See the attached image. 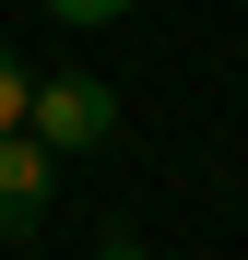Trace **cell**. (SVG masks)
<instances>
[{
    "label": "cell",
    "instance_id": "obj_1",
    "mask_svg": "<svg viewBox=\"0 0 248 260\" xmlns=\"http://www.w3.org/2000/svg\"><path fill=\"white\" fill-rule=\"evenodd\" d=\"M36 142H48V154H95L107 142V130H118V95H107V83L95 71H36Z\"/></svg>",
    "mask_w": 248,
    "mask_h": 260
},
{
    "label": "cell",
    "instance_id": "obj_2",
    "mask_svg": "<svg viewBox=\"0 0 248 260\" xmlns=\"http://www.w3.org/2000/svg\"><path fill=\"white\" fill-rule=\"evenodd\" d=\"M48 201H59V154L36 142V130H12V142H0V248L48 225Z\"/></svg>",
    "mask_w": 248,
    "mask_h": 260
},
{
    "label": "cell",
    "instance_id": "obj_3",
    "mask_svg": "<svg viewBox=\"0 0 248 260\" xmlns=\"http://www.w3.org/2000/svg\"><path fill=\"white\" fill-rule=\"evenodd\" d=\"M24 118H36V71H24L12 48H0V142H12V130H24Z\"/></svg>",
    "mask_w": 248,
    "mask_h": 260
},
{
    "label": "cell",
    "instance_id": "obj_4",
    "mask_svg": "<svg viewBox=\"0 0 248 260\" xmlns=\"http://www.w3.org/2000/svg\"><path fill=\"white\" fill-rule=\"evenodd\" d=\"M48 12H59V24H118L130 0H48Z\"/></svg>",
    "mask_w": 248,
    "mask_h": 260
},
{
    "label": "cell",
    "instance_id": "obj_5",
    "mask_svg": "<svg viewBox=\"0 0 248 260\" xmlns=\"http://www.w3.org/2000/svg\"><path fill=\"white\" fill-rule=\"evenodd\" d=\"M95 260H154V248L142 237H95Z\"/></svg>",
    "mask_w": 248,
    "mask_h": 260
}]
</instances>
